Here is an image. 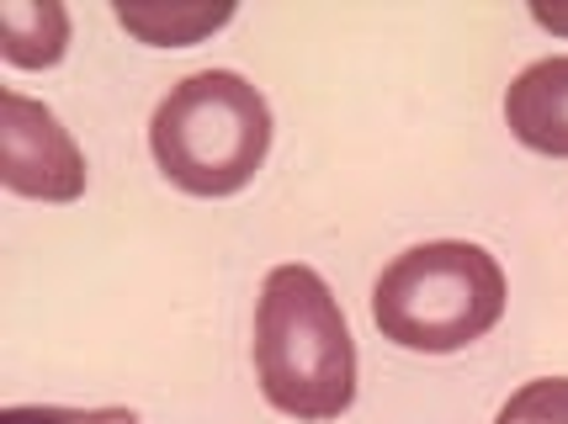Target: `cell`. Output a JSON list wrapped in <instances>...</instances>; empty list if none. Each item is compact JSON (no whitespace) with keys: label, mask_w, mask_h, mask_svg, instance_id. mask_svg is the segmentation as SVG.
I'll return each mask as SVG.
<instances>
[{"label":"cell","mask_w":568,"mask_h":424,"mask_svg":"<svg viewBox=\"0 0 568 424\" xmlns=\"http://www.w3.org/2000/svg\"><path fill=\"white\" fill-rule=\"evenodd\" d=\"M505 123L526 149L568 159V53L537 59L505 91Z\"/></svg>","instance_id":"obj_5"},{"label":"cell","mask_w":568,"mask_h":424,"mask_svg":"<svg viewBox=\"0 0 568 424\" xmlns=\"http://www.w3.org/2000/svg\"><path fill=\"white\" fill-rule=\"evenodd\" d=\"M0 180L38 201H74L85 192V154L74 149L70 127L22 91L0 96Z\"/></svg>","instance_id":"obj_4"},{"label":"cell","mask_w":568,"mask_h":424,"mask_svg":"<svg viewBox=\"0 0 568 424\" xmlns=\"http://www.w3.org/2000/svg\"><path fill=\"white\" fill-rule=\"evenodd\" d=\"M149 149L171 186L192 197L245 192L272 149V106L234 70H202L171 85L149 117Z\"/></svg>","instance_id":"obj_2"},{"label":"cell","mask_w":568,"mask_h":424,"mask_svg":"<svg viewBox=\"0 0 568 424\" xmlns=\"http://www.w3.org/2000/svg\"><path fill=\"white\" fill-rule=\"evenodd\" d=\"M505 319V271L484 245L436 239L394 255L372 281V324L398 350L446 355Z\"/></svg>","instance_id":"obj_3"},{"label":"cell","mask_w":568,"mask_h":424,"mask_svg":"<svg viewBox=\"0 0 568 424\" xmlns=\"http://www.w3.org/2000/svg\"><path fill=\"white\" fill-rule=\"evenodd\" d=\"M255 376L276 414L341 420L356 403V340L314 266H276L255 302Z\"/></svg>","instance_id":"obj_1"},{"label":"cell","mask_w":568,"mask_h":424,"mask_svg":"<svg viewBox=\"0 0 568 424\" xmlns=\"http://www.w3.org/2000/svg\"><path fill=\"white\" fill-rule=\"evenodd\" d=\"M0 424H139L133 409H59V403H27L6 409Z\"/></svg>","instance_id":"obj_9"},{"label":"cell","mask_w":568,"mask_h":424,"mask_svg":"<svg viewBox=\"0 0 568 424\" xmlns=\"http://www.w3.org/2000/svg\"><path fill=\"white\" fill-rule=\"evenodd\" d=\"M70 49V11L59 0H6L0 6V53L11 70H49Z\"/></svg>","instance_id":"obj_6"},{"label":"cell","mask_w":568,"mask_h":424,"mask_svg":"<svg viewBox=\"0 0 568 424\" xmlns=\"http://www.w3.org/2000/svg\"><path fill=\"white\" fill-rule=\"evenodd\" d=\"M531 22L547 32H568V11H531Z\"/></svg>","instance_id":"obj_10"},{"label":"cell","mask_w":568,"mask_h":424,"mask_svg":"<svg viewBox=\"0 0 568 424\" xmlns=\"http://www.w3.org/2000/svg\"><path fill=\"white\" fill-rule=\"evenodd\" d=\"M112 17L154 49H186L234 22V6H118Z\"/></svg>","instance_id":"obj_7"},{"label":"cell","mask_w":568,"mask_h":424,"mask_svg":"<svg viewBox=\"0 0 568 424\" xmlns=\"http://www.w3.org/2000/svg\"><path fill=\"white\" fill-rule=\"evenodd\" d=\"M495 424H568V376H537L516 387Z\"/></svg>","instance_id":"obj_8"}]
</instances>
